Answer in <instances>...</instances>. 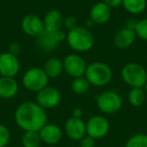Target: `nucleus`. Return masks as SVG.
Returning <instances> with one entry per match:
<instances>
[{"mask_svg":"<svg viewBox=\"0 0 147 147\" xmlns=\"http://www.w3.org/2000/svg\"><path fill=\"white\" fill-rule=\"evenodd\" d=\"M43 71L49 79L59 78L63 73V63L57 57H49L43 65Z\"/></svg>","mask_w":147,"mask_h":147,"instance_id":"obj_19","label":"nucleus"},{"mask_svg":"<svg viewBox=\"0 0 147 147\" xmlns=\"http://www.w3.org/2000/svg\"><path fill=\"white\" fill-rule=\"evenodd\" d=\"M61 95L57 88L51 86H47L36 93V101L35 102L42 107L43 109H53L57 107L61 103Z\"/></svg>","mask_w":147,"mask_h":147,"instance_id":"obj_9","label":"nucleus"},{"mask_svg":"<svg viewBox=\"0 0 147 147\" xmlns=\"http://www.w3.org/2000/svg\"><path fill=\"white\" fill-rule=\"evenodd\" d=\"M65 41L71 51L78 53L90 51L94 47L95 38L87 27L78 25L75 28L67 30Z\"/></svg>","mask_w":147,"mask_h":147,"instance_id":"obj_2","label":"nucleus"},{"mask_svg":"<svg viewBox=\"0 0 147 147\" xmlns=\"http://www.w3.org/2000/svg\"><path fill=\"white\" fill-rule=\"evenodd\" d=\"M41 143L39 133L36 131H25L21 137V144L23 147H39Z\"/></svg>","mask_w":147,"mask_h":147,"instance_id":"obj_22","label":"nucleus"},{"mask_svg":"<svg viewBox=\"0 0 147 147\" xmlns=\"http://www.w3.org/2000/svg\"><path fill=\"white\" fill-rule=\"evenodd\" d=\"M87 135L94 139H101L105 137L110 131V123L105 116L95 115L86 122Z\"/></svg>","mask_w":147,"mask_h":147,"instance_id":"obj_8","label":"nucleus"},{"mask_svg":"<svg viewBox=\"0 0 147 147\" xmlns=\"http://www.w3.org/2000/svg\"><path fill=\"white\" fill-rule=\"evenodd\" d=\"M42 20L43 24H45V31L55 32V31H59L61 29L65 17L61 14V11L57 10V9H51L45 13Z\"/></svg>","mask_w":147,"mask_h":147,"instance_id":"obj_16","label":"nucleus"},{"mask_svg":"<svg viewBox=\"0 0 147 147\" xmlns=\"http://www.w3.org/2000/svg\"><path fill=\"white\" fill-rule=\"evenodd\" d=\"M20 69L18 57L5 51L0 53V77L15 78Z\"/></svg>","mask_w":147,"mask_h":147,"instance_id":"obj_10","label":"nucleus"},{"mask_svg":"<svg viewBox=\"0 0 147 147\" xmlns=\"http://www.w3.org/2000/svg\"><path fill=\"white\" fill-rule=\"evenodd\" d=\"M137 35L135 30L124 26L117 30L114 35V45L120 49H126L134 43Z\"/></svg>","mask_w":147,"mask_h":147,"instance_id":"obj_17","label":"nucleus"},{"mask_svg":"<svg viewBox=\"0 0 147 147\" xmlns=\"http://www.w3.org/2000/svg\"><path fill=\"white\" fill-rule=\"evenodd\" d=\"M122 6L129 14H140L146 9L147 0H123Z\"/></svg>","mask_w":147,"mask_h":147,"instance_id":"obj_20","label":"nucleus"},{"mask_svg":"<svg viewBox=\"0 0 147 147\" xmlns=\"http://www.w3.org/2000/svg\"><path fill=\"white\" fill-rule=\"evenodd\" d=\"M85 77L91 86L104 87L111 82L113 73L107 63L102 61H94L88 65Z\"/></svg>","mask_w":147,"mask_h":147,"instance_id":"obj_3","label":"nucleus"},{"mask_svg":"<svg viewBox=\"0 0 147 147\" xmlns=\"http://www.w3.org/2000/svg\"><path fill=\"white\" fill-rule=\"evenodd\" d=\"M144 88H132L128 94V101L133 107H141L146 101Z\"/></svg>","mask_w":147,"mask_h":147,"instance_id":"obj_21","label":"nucleus"},{"mask_svg":"<svg viewBox=\"0 0 147 147\" xmlns=\"http://www.w3.org/2000/svg\"><path fill=\"white\" fill-rule=\"evenodd\" d=\"M63 25L67 27V30L75 28L76 26H78V24H77V18L75 16H71V15L67 16L65 18V20H63Z\"/></svg>","mask_w":147,"mask_h":147,"instance_id":"obj_28","label":"nucleus"},{"mask_svg":"<svg viewBox=\"0 0 147 147\" xmlns=\"http://www.w3.org/2000/svg\"><path fill=\"white\" fill-rule=\"evenodd\" d=\"M41 142L49 145L57 144L63 138V132L59 126L53 123H47L38 131Z\"/></svg>","mask_w":147,"mask_h":147,"instance_id":"obj_14","label":"nucleus"},{"mask_svg":"<svg viewBox=\"0 0 147 147\" xmlns=\"http://www.w3.org/2000/svg\"><path fill=\"white\" fill-rule=\"evenodd\" d=\"M96 146V139L92 138V137L86 136L80 140V147H95Z\"/></svg>","mask_w":147,"mask_h":147,"instance_id":"obj_27","label":"nucleus"},{"mask_svg":"<svg viewBox=\"0 0 147 147\" xmlns=\"http://www.w3.org/2000/svg\"><path fill=\"white\" fill-rule=\"evenodd\" d=\"M96 104L99 110L104 114H114L122 108L123 100L115 91H105L97 96Z\"/></svg>","mask_w":147,"mask_h":147,"instance_id":"obj_6","label":"nucleus"},{"mask_svg":"<svg viewBox=\"0 0 147 147\" xmlns=\"http://www.w3.org/2000/svg\"><path fill=\"white\" fill-rule=\"evenodd\" d=\"M7 51L17 57L21 53V45L18 42H12L8 45V51Z\"/></svg>","mask_w":147,"mask_h":147,"instance_id":"obj_29","label":"nucleus"},{"mask_svg":"<svg viewBox=\"0 0 147 147\" xmlns=\"http://www.w3.org/2000/svg\"><path fill=\"white\" fill-rule=\"evenodd\" d=\"M121 76L125 83L131 88H144L147 82V71L138 63H128L124 65Z\"/></svg>","mask_w":147,"mask_h":147,"instance_id":"obj_4","label":"nucleus"},{"mask_svg":"<svg viewBox=\"0 0 147 147\" xmlns=\"http://www.w3.org/2000/svg\"><path fill=\"white\" fill-rule=\"evenodd\" d=\"M71 116L76 117V118H82L83 116V110L79 107H76L74 108L73 111H71Z\"/></svg>","mask_w":147,"mask_h":147,"instance_id":"obj_32","label":"nucleus"},{"mask_svg":"<svg viewBox=\"0 0 147 147\" xmlns=\"http://www.w3.org/2000/svg\"><path fill=\"white\" fill-rule=\"evenodd\" d=\"M14 121L23 131L38 132L47 123V114L45 109L40 107L36 102H23L14 112Z\"/></svg>","mask_w":147,"mask_h":147,"instance_id":"obj_1","label":"nucleus"},{"mask_svg":"<svg viewBox=\"0 0 147 147\" xmlns=\"http://www.w3.org/2000/svg\"><path fill=\"white\" fill-rule=\"evenodd\" d=\"M103 2L106 3L111 9H113L120 7L123 3V0H103Z\"/></svg>","mask_w":147,"mask_h":147,"instance_id":"obj_30","label":"nucleus"},{"mask_svg":"<svg viewBox=\"0 0 147 147\" xmlns=\"http://www.w3.org/2000/svg\"><path fill=\"white\" fill-rule=\"evenodd\" d=\"M90 83L86 79V77H79V78H75L71 84V89L75 94L77 95H84L87 93L90 89Z\"/></svg>","mask_w":147,"mask_h":147,"instance_id":"obj_23","label":"nucleus"},{"mask_svg":"<svg viewBox=\"0 0 147 147\" xmlns=\"http://www.w3.org/2000/svg\"><path fill=\"white\" fill-rule=\"evenodd\" d=\"M135 33L139 38L147 41V18L138 20L136 28H135Z\"/></svg>","mask_w":147,"mask_h":147,"instance_id":"obj_25","label":"nucleus"},{"mask_svg":"<svg viewBox=\"0 0 147 147\" xmlns=\"http://www.w3.org/2000/svg\"><path fill=\"white\" fill-rule=\"evenodd\" d=\"M49 78L47 76L45 71L41 67H30L28 69L22 76V85L26 90L30 92H39L49 86Z\"/></svg>","mask_w":147,"mask_h":147,"instance_id":"obj_5","label":"nucleus"},{"mask_svg":"<svg viewBox=\"0 0 147 147\" xmlns=\"http://www.w3.org/2000/svg\"><path fill=\"white\" fill-rule=\"evenodd\" d=\"M112 14V9L103 1L95 3L90 10V19L95 24L102 25L108 22Z\"/></svg>","mask_w":147,"mask_h":147,"instance_id":"obj_15","label":"nucleus"},{"mask_svg":"<svg viewBox=\"0 0 147 147\" xmlns=\"http://www.w3.org/2000/svg\"><path fill=\"white\" fill-rule=\"evenodd\" d=\"M125 147H147V134L137 133L127 140Z\"/></svg>","mask_w":147,"mask_h":147,"instance_id":"obj_24","label":"nucleus"},{"mask_svg":"<svg viewBox=\"0 0 147 147\" xmlns=\"http://www.w3.org/2000/svg\"><path fill=\"white\" fill-rule=\"evenodd\" d=\"M10 130L5 125L0 124V147H6L10 142Z\"/></svg>","mask_w":147,"mask_h":147,"instance_id":"obj_26","label":"nucleus"},{"mask_svg":"<svg viewBox=\"0 0 147 147\" xmlns=\"http://www.w3.org/2000/svg\"><path fill=\"white\" fill-rule=\"evenodd\" d=\"M22 31L31 37H38L45 32V24L41 17L36 14H27L22 18L20 23Z\"/></svg>","mask_w":147,"mask_h":147,"instance_id":"obj_11","label":"nucleus"},{"mask_svg":"<svg viewBox=\"0 0 147 147\" xmlns=\"http://www.w3.org/2000/svg\"><path fill=\"white\" fill-rule=\"evenodd\" d=\"M144 90H145V93H146V95H147V82H146V84H145V86H144Z\"/></svg>","mask_w":147,"mask_h":147,"instance_id":"obj_33","label":"nucleus"},{"mask_svg":"<svg viewBox=\"0 0 147 147\" xmlns=\"http://www.w3.org/2000/svg\"><path fill=\"white\" fill-rule=\"evenodd\" d=\"M65 37H67V32H65L63 29L55 32L45 31L40 36L37 37V45L42 51H51L57 47V45L65 41Z\"/></svg>","mask_w":147,"mask_h":147,"instance_id":"obj_12","label":"nucleus"},{"mask_svg":"<svg viewBox=\"0 0 147 147\" xmlns=\"http://www.w3.org/2000/svg\"><path fill=\"white\" fill-rule=\"evenodd\" d=\"M19 86L15 78L10 77H0V98L12 99L17 95Z\"/></svg>","mask_w":147,"mask_h":147,"instance_id":"obj_18","label":"nucleus"},{"mask_svg":"<svg viewBox=\"0 0 147 147\" xmlns=\"http://www.w3.org/2000/svg\"><path fill=\"white\" fill-rule=\"evenodd\" d=\"M63 71L73 79L85 76L88 65L79 53H69L63 59Z\"/></svg>","mask_w":147,"mask_h":147,"instance_id":"obj_7","label":"nucleus"},{"mask_svg":"<svg viewBox=\"0 0 147 147\" xmlns=\"http://www.w3.org/2000/svg\"><path fill=\"white\" fill-rule=\"evenodd\" d=\"M137 23H138V20H137V19H135V18H128L126 20V25H125V26L128 27V28H130V29H133V30H135Z\"/></svg>","mask_w":147,"mask_h":147,"instance_id":"obj_31","label":"nucleus"},{"mask_svg":"<svg viewBox=\"0 0 147 147\" xmlns=\"http://www.w3.org/2000/svg\"><path fill=\"white\" fill-rule=\"evenodd\" d=\"M65 135L74 141H80L87 135L86 122L82 118L71 116L65 123Z\"/></svg>","mask_w":147,"mask_h":147,"instance_id":"obj_13","label":"nucleus"}]
</instances>
